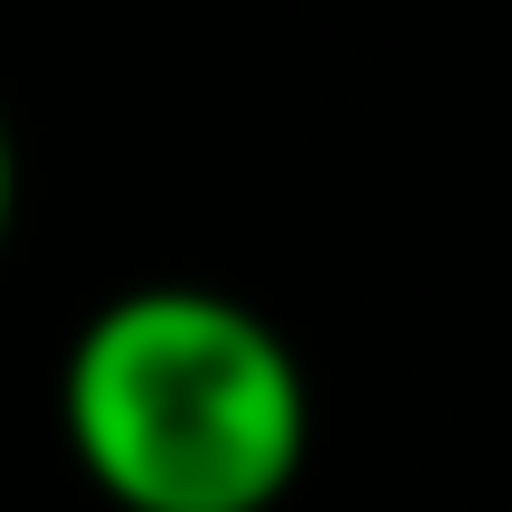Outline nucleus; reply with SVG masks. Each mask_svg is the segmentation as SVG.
I'll return each instance as SVG.
<instances>
[{
  "instance_id": "f257e3e1",
  "label": "nucleus",
  "mask_w": 512,
  "mask_h": 512,
  "mask_svg": "<svg viewBox=\"0 0 512 512\" xmlns=\"http://www.w3.org/2000/svg\"><path fill=\"white\" fill-rule=\"evenodd\" d=\"M57 437L114 512H275L313 465V380L238 294L133 285L76 323Z\"/></svg>"
},
{
  "instance_id": "f03ea898",
  "label": "nucleus",
  "mask_w": 512,
  "mask_h": 512,
  "mask_svg": "<svg viewBox=\"0 0 512 512\" xmlns=\"http://www.w3.org/2000/svg\"><path fill=\"white\" fill-rule=\"evenodd\" d=\"M10 219H19V152H10V114H0V247H10Z\"/></svg>"
}]
</instances>
